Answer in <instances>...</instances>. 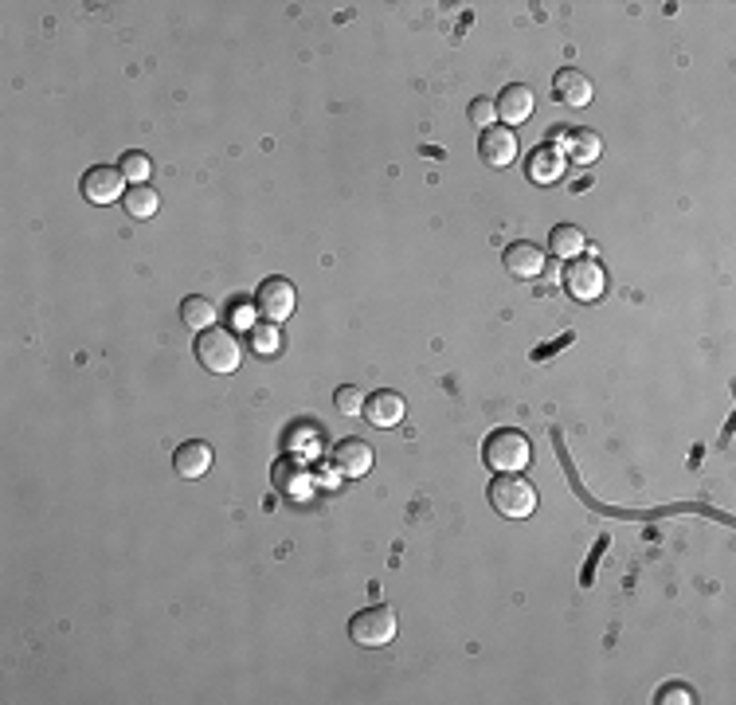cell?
Masks as SVG:
<instances>
[{
    "mask_svg": "<svg viewBox=\"0 0 736 705\" xmlns=\"http://www.w3.org/2000/svg\"><path fill=\"white\" fill-rule=\"evenodd\" d=\"M482 459L494 474H521L533 459V443L525 431L517 427H498L486 443H482Z\"/></svg>",
    "mask_w": 736,
    "mask_h": 705,
    "instance_id": "obj_1",
    "label": "cell"
},
{
    "mask_svg": "<svg viewBox=\"0 0 736 705\" xmlns=\"http://www.w3.org/2000/svg\"><path fill=\"white\" fill-rule=\"evenodd\" d=\"M486 498H490V506L498 510L502 517L509 521H525V517L537 514V486L529 482V478H517V474H502V478H494L490 482V490H486Z\"/></svg>",
    "mask_w": 736,
    "mask_h": 705,
    "instance_id": "obj_2",
    "label": "cell"
},
{
    "mask_svg": "<svg viewBox=\"0 0 736 705\" xmlns=\"http://www.w3.org/2000/svg\"><path fill=\"white\" fill-rule=\"evenodd\" d=\"M196 361H200L208 373L228 376L243 365V345H239V337L228 333L224 326H212L196 337Z\"/></svg>",
    "mask_w": 736,
    "mask_h": 705,
    "instance_id": "obj_3",
    "label": "cell"
},
{
    "mask_svg": "<svg viewBox=\"0 0 736 705\" xmlns=\"http://www.w3.org/2000/svg\"><path fill=\"white\" fill-rule=\"evenodd\" d=\"M396 631H400V619H396V611L388 608V604L357 611L349 619V635H353L357 647H388L396 639Z\"/></svg>",
    "mask_w": 736,
    "mask_h": 705,
    "instance_id": "obj_4",
    "label": "cell"
},
{
    "mask_svg": "<svg viewBox=\"0 0 736 705\" xmlns=\"http://www.w3.org/2000/svg\"><path fill=\"white\" fill-rule=\"evenodd\" d=\"M294 302H298V294H294V282L290 279H267L259 286V294H255V310L267 318V322H286L290 314H294Z\"/></svg>",
    "mask_w": 736,
    "mask_h": 705,
    "instance_id": "obj_5",
    "label": "cell"
},
{
    "mask_svg": "<svg viewBox=\"0 0 736 705\" xmlns=\"http://www.w3.org/2000/svg\"><path fill=\"white\" fill-rule=\"evenodd\" d=\"M607 286V275L596 259H572L568 271H564V290L576 298V302H596Z\"/></svg>",
    "mask_w": 736,
    "mask_h": 705,
    "instance_id": "obj_6",
    "label": "cell"
},
{
    "mask_svg": "<svg viewBox=\"0 0 736 705\" xmlns=\"http://www.w3.org/2000/svg\"><path fill=\"white\" fill-rule=\"evenodd\" d=\"M79 188H83V196L91 204H114V200L126 196V177L114 165H94V169H87V177H83Z\"/></svg>",
    "mask_w": 736,
    "mask_h": 705,
    "instance_id": "obj_7",
    "label": "cell"
},
{
    "mask_svg": "<svg viewBox=\"0 0 736 705\" xmlns=\"http://www.w3.org/2000/svg\"><path fill=\"white\" fill-rule=\"evenodd\" d=\"M478 157H482V165H490V169H506L517 161V134L509 130V126H490L482 138H478Z\"/></svg>",
    "mask_w": 736,
    "mask_h": 705,
    "instance_id": "obj_8",
    "label": "cell"
},
{
    "mask_svg": "<svg viewBox=\"0 0 736 705\" xmlns=\"http://www.w3.org/2000/svg\"><path fill=\"white\" fill-rule=\"evenodd\" d=\"M592 94H596L592 91V79H588L584 71H576V67H564V71L552 75V98L564 102V106H572V110L588 106Z\"/></svg>",
    "mask_w": 736,
    "mask_h": 705,
    "instance_id": "obj_9",
    "label": "cell"
},
{
    "mask_svg": "<svg viewBox=\"0 0 736 705\" xmlns=\"http://www.w3.org/2000/svg\"><path fill=\"white\" fill-rule=\"evenodd\" d=\"M494 106H498V118H502L506 126H521V122H529V114H533V106H537V94L529 91L525 83H509V87H502V94L494 98Z\"/></svg>",
    "mask_w": 736,
    "mask_h": 705,
    "instance_id": "obj_10",
    "label": "cell"
},
{
    "mask_svg": "<svg viewBox=\"0 0 736 705\" xmlns=\"http://www.w3.org/2000/svg\"><path fill=\"white\" fill-rule=\"evenodd\" d=\"M506 271L513 279H541L545 275V251L537 243H509L506 255H502Z\"/></svg>",
    "mask_w": 736,
    "mask_h": 705,
    "instance_id": "obj_11",
    "label": "cell"
},
{
    "mask_svg": "<svg viewBox=\"0 0 736 705\" xmlns=\"http://www.w3.org/2000/svg\"><path fill=\"white\" fill-rule=\"evenodd\" d=\"M404 412H408L404 396L384 388V392H372V396H365V412H361V420H368L372 427H396V423L404 420Z\"/></svg>",
    "mask_w": 736,
    "mask_h": 705,
    "instance_id": "obj_12",
    "label": "cell"
},
{
    "mask_svg": "<svg viewBox=\"0 0 736 705\" xmlns=\"http://www.w3.org/2000/svg\"><path fill=\"white\" fill-rule=\"evenodd\" d=\"M564 161H568V157H564L556 145H541V149L529 153L525 173H529V181H537V185H556V181L564 177Z\"/></svg>",
    "mask_w": 736,
    "mask_h": 705,
    "instance_id": "obj_13",
    "label": "cell"
},
{
    "mask_svg": "<svg viewBox=\"0 0 736 705\" xmlns=\"http://www.w3.org/2000/svg\"><path fill=\"white\" fill-rule=\"evenodd\" d=\"M173 467H177L181 478H204V474L212 470V447H208L204 439H188V443L177 447Z\"/></svg>",
    "mask_w": 736,
    "mask_h": 705,
    "instance_id": "obj_14",
    "label": "cell"
},
{
    "mask_svg": "<svg viewBox=\"0 0 736 705\" xmlns=\"http://www.w3.org/2000/svg\"><path fill=\"white\" fill-rule=\"evenodd\" d=\"M333 463H337L341 474L361 478V474L372 470V447H368L365 439H341L337 451H333Z\"/></svg>",
    "mask_w": 736,
    "mask_h": 705,
    "instance_id": "obj_15",
    "label": "cell"
},
{
    "mask_svg": "<svg viewBox=\"0 0 736 705\" xmlns=\"http://www.w3.org/2000/svg\"><path fill=\"white\" fill-rule=\"evenodd\" d=\"M568 161H576V165H592L599 157V138L592 130H564V138L556 145Z\"/></svg>",
    "mask_w": 736,
    "mask_h": 705,
    "instance_id": "obj_16",
    "label": "cell"
},
{
    "mask_svg": "<svg viewBox=\"0 0 736 705\" xmlns=\"http://www.w3.org/2000/svg\"><path fill=\"white\" fill-rule=\"evenodd\" d=\"M549 247L556 259H580L584 247H588V239H584V232L576 224H556L549 235Z\"/></svg>",
    "mask_w": 736,
    "mask_h": 705,
    "instance_id": "obj_17",
    "label": "cell"
},
{
    "mask_svg": "<svg viewBox=\"0 0 736 705\" xmlns=\"http://www.w3.org/2000/svg\"><path fill=\"white\" fill-rule=\"evenodd\" d=\"M122 208H126L130 220H149V216L161 208V196H157L149 185H130L126 188V196H122Z\"/></svg>",
    "mask_w": 736,
    "mask_h": 705,
    "instance_id": "obj_18",
    "label": "cell"
},
{
    "mask_svg": "<svg viewBox=\"0 0 736 705\" xmlns=\"http://www.w3.org/2000/svg\"><path fill=\"white\" fill-rule=\"evenodd\" d=\"M181 322L188 329H196V333H204V329L216 326V306H212L208 298L192 294V298H184L181 302Z\"/></svg>",
    "mask_w": 736,
    "mask_h": 705,
    "instance_id": "obj_19",
    "label": "cell"
},
{
    "mask_svg": "<svg viewBox=\"0 0 736 705\" xmlns=\"http://www.w3.org/2000/svg\"><path fill=\"white\" fill-rule=\"evenodd\" d=\"M333 404H337V416H349V420H357V416L365 412V392H361L357 384H345V388H337Z\"/></svg>",
    "mask_w": 736,
    "mask_h": 705,
    "instance_id": "obj_20",
    "label": "cell"
},
{
    "mask_svg": "<svg viewBox=\"0 0 736 705\" xmlns=\"http://www.w3.org/2000/svg\"><path fill=\"white\" fill-rule=\"evenodd\" d=\"M118 169H122V177L126 181H134V185H145L149 181V173H153V161H149V153H126L122 161H118Z\"/></svg>",
    "mask_w": 736,
    "mask_h": 705,
    "instance_id": "obj_21",
    "label": "cell"
},
{
    "mask_svg": "<svg viewBox=\"0 0 736 705\" xmlns=\"http://www.w3.org/2000/svg\"><path fill=\"white\" fill-rule=\"evenodd\" d=\"M494 118H498L494 98H486V94H482V98H474V102H470V122H474V126L490 130V126H494Z\"/></svg>",
    "mask_w": 736,
    "mask_h": 705,
    "instance_id": "obj_22",
    "label": "cell"
},
{
    "mask_svg": "<svg viewBox=\"0 0 736 705\" xmlns=\"http://www.w3.org/2000/svg\"><path fill=\"white\" fill-rule=\"evenodd\" d=\"M251 337H255V353H263V357H271L278 349V326L275 322H267V326H255L251 329Z\"/></svg>",
    "mask_w": 736,
    "mask_h": 705,
    "instance_id": "obj_23",
    "label": "cell"
},
{
    "mask_svg": "<svg viewBox=\"0 0 736 705\" xmlns=\"http://www.w3.org/2000/svg\"><path fill=\"white\" fill-rule=\"evenodd\" d=\"M693 705V690L690 686H666L662 694H658V705Z\"/></svg>",
    "mask_w": 736,
    "mask_h": 705,
    "instance_id": "obj_24",
    "label": "cell"
},
{
    "mask_svg": "<svg viewBox=\"0 0 736 705\" xmlns=\"http://www.w3.org/2000/svg\"><path fill=\"white\" fill-rule=\"evenodd\" d=\"M235 326H239V329H255V322H251V306H235Z\"/></svg>",
    "mask_w": 736,
    "mask_h": 705,
    "instance_id": "obj_25",
    "label": "cell"
}]
</instances>
